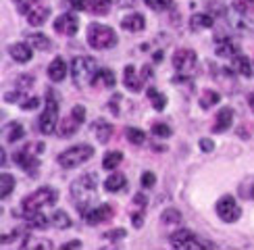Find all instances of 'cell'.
Wrapping results in <instances>:
<instances>
[{
	"mask_svg": "<svg viewBox=\"0 0 254 250\" xmlns=\"http://www.w3.org/2000/svg\"><path fill=\"white\" fill-rule=\"evenodd\" d=\"M55 202H57V190L50 186H44V188H40V190H36L34 194L25 196L23 200H21V208H17L15 215L25 217L29 213H38L40 208H44V206H52Z\"/></svg>",
	"mask_w": 254,
	"mask_h": 250,
	"instance_id": "cell-1",
	"label": "cell"
},
{
	"mask_svg": "<svg viewBox=\"0 0 254 250\" xmlns=\"http://www.w3.org/2000/svg\"><path fill=\"white\" fill-rule=\"evenodd\" d=\"M96 186H98V177L94 175V173H86V175H81L79 180H75L73 182V186H71V194H73V198H75V206L79 208V213L81 215H86L90 208H88V204H90V196L92 194H96Z\"/></svg>",
	"mask_w": 254,
	"mask_h": 250,
	"instance_id": "cell-2",
	"label": "cell"
},
{
	"mask_svg": "<svg viewBox=\"0 0 254 250\" xmlns=\"http://www.w3.org/2000/svg\"><path fill=\"white\" fill-rule=\"evenodd\" d=\"M44 152V142H29L21 150L13 154V161L29 175H38L40 169V154Z\"/></svg>",
	"mask_w": 254,
	"mask_h": 250,
	"instance_id": "cell-3",
	"label": "cell"
},
{
	"mask_svg": "<svg viewBox=\"0 0 254 250\" xmlns=\"http://www.w3.org/2000/svg\"><path fill=\"white\" fill-rule=\"evenodd\" d=\"M69 71H71L73 83L83 88V86H88V83L94 81V77H96V73H98V65L92 57H75L71 61Z\"/></svg>",
	"mask_w": 254,
	"mask_h": 250,
	"instance_id": "cell-4",
	"label": "cell"
},
{
	"mask_svg": "<svg viewBox=\"0 0 254 250\" xmlns=\"http://www.w3.org/2000/svg\"><path fill=\"white\" fill-rule=\"evenodd\" d=\"M117 34L115 29L109 25H102V23H90L88 25V44L94 50H109L113 46H117Z\"/></svg>",
	"mask_w": 254,
	"mask_h": 250,
	"instance_id": "cell-5",
	"label": "cell"
},
{
	"mask_svg": "<svg viewBox=\"0 0 254 250\" xmlns=\"http://www.w3.org/2000/svg\"><path fill=\"white\" fill-rule=\"evenodd\" d=\"M59 98H57V94L55 90H48L46 94V107H44V113L40 115V131L44 133V135H50V133H55L57 127H59Z\"/></svg>",
	"mask_w": 254,
	"mask_h": 250,
	"instance_id": "cell-6",
	"label": "cell"
},
{
	"mask_svg": "<svg viewBox=\"0 0 254 250\" xmlns=\"http://www.w3.org/2000/svg\"><path fill=\"white\" fill-rule=\"evenodd\" d=\"M92 156H94V148L90 144H77L59 154V165L63 169H75V167L88 163Z\"/></svg>",
	"mask_w": 254,
	"mask_h": 250,
	"instance_id": "cell-7",
	"label": "cell"
},
{
	"mask_svg": "<svg viewBox=\"0 0 254 250\" xmlns=\"http://www.w3.org/2000/svg\"><path fill=\"white\" fill-rule=\"evenodd\" d=\"M169 242H171L175 248H184V250H192V248H215L213 242L208 240H202L200 236H196L190 229H179V232H173L169 236Z\"/></svg>",
	"mask_w": 254,
	"mask_h": 250,
	"instance_id": "cell-8",
	"label": "cell"
},
{
	"mask_svg": "<svg viewBox=\"0 0 254 250\" xmlns=\"http://www.w3.org/2000/svg\"><path fill=\"white\" fill-rule=\"evenodd\" d=\"M215 211H217L221 221H225V223H236L242 217V206L238 204L236 198L229 196V194L219 198L217 204H215Z\"/></svg>",
	"mask_w": 254,
	"mask_h": 250,
	"instance_id": "cell-9",
	"label": "cell"
},
{
	"mask_svg": "<svg viewBox=\"0 0 254 250\" xmlns=\"http://www.w3.org/2000/svg\"><path fill=\"white\" fill-rule=\"evenodd\" d=\"M196 62H198L196 52L190 48H182L173 55V67L177 69V73H190L196 67Z\"/></svg>",
	"mask_w": 254,
	"mask_h": 250,
	"instance_id": "cell-10",
	"label": "cell"
},
{
	"mask_svg": "<svg viewBox=\"0 0 254 250\" xmlns=\"http://www.w3.org/2000/svg\"><path fill=\"white\" fill-rule=\"evenodd\" d=\"M77 29H79V19L77 15H73V13H63L55 19V31H59L61 36H75L77 34Z\"/></svg>",
	"mask_w": 254,
	"mask_h": 250,
	"instance_id": "cell-11",
	"label": "cell"
},
{
	"mask_svg": "<svg viewBox=\"0 0 254 250\" xmlns=\"http://www.w3.org/2000/svg\"><path fill=\"white\" fill-rule=\"evenodd\" d=\"M113 206L111 204H98V206H94L90 208V211L83 215V219H86V223L88 225H100L104 221H109V219L113 217Z\"/></svg>",
	"mask_w": 254,
	"mask_h": 250,
	"instance_id": "cell-12",
	"label": "cell"
},
{
	"mask_svg": "<svg viewBox=\"0 0 254 250\" xmlns=\"http://www.w3.org/2000/svg\"><path fill=\"white\" fill-rule=\"evenodd\" d=\"M215 42H217V46H215V52L219 57H225V59H234L236 55H240V46L236 44L234 40H231L229 36H223V34H219L215 36Z\"/></svg>",
	"mask_w": 254,
	"mask_h": 250,
	"instance_id": "cell-13",
	"label": "cell"
},
{
	"mask_svg": "<svg viewBox=\"0 0 254 250\" xmlns=\"http://www.w3.org/2000/svg\"><path fill=\"white\" fill-rule=\"evenodd\" d=\"M123 83H125V88L129 90V92L137 94V92L144 90V83H146V81L142 79V75H137V71H135L133 65H127V67L123 69Z\"/></svg>",
	"mask_w": 254,
	"mask_h": 250,
	"instance_id": "cell-14",
	"label": "cell"
},
{
	"mask_svg": "<svg viewBox=\"0 0 254 250\" xmlns=\"http://www.w3.org/2000/svg\"><path fill=\"white\" fill-rule=\"evenodd\" d=\"M231 123H234V109H221L217 115H215V123H213V133H223L231 127Z\"/></svg>",
	"mask_w": 254,
	"mask_h": 250,
	"instance_id": "cell-15",
	"label": "cell"
},
{
	"mask_svg": "<svg viewBox=\"0 0 254 250\" xmlns=\"http://www.w3.org/2000/svg\"><path fill=\"white\" fill-rule=\"evenodd\" d=\"M8 55L17 62H27V61H31V57H34V52H31L29 42H17V44L8 46Z\"/></svg>",
	"mask_w": 254,
	"mask_h": 250,
	"instance_id": "cell-16",
	"label": "cell"
},
{
	"mask_svg": "<svg viewBox=\"0 0 254 250\" xmlns=\"http://www.w3.org/2000/svg\"><path fill=\"white\" fill-rule=\"evenodd\" d=\"M67 73H69V67H67V62L63 61L61 57L50 61V65H48V77H50V81L59 83V81H63L67 77Z\"/></svg>",
	"mask_w": 254,
	"mask_h": 250,
	"instance_id": "cell-17",
	"label": "cell"
},
{
	"mask_svg": "<svg viewBox=\"0 0 254 250\" xmlns=\"http://www.w3.org/2000/svg\"><path fill=\"white\" fill-rule=\"evenodd\" d=\"M231 71L238 73V75H244V77H250L254 75V67H252V61L244 55H236L231 59Z\"/></svg>",
	"mask_w": 254,
	"mask_h": 250,
	"instance_id": "cell-18",
	"label": "cell"
},
{
	"mask_svg": "<svg viewBox=\"0 0 254 250\" xmlns=\"http://www.w3.org/2000/svg\"><path fill=\"white\" fill-rule=\"evenodd\" d=\"M79 121L73 117H65V119H61L59 121V127H57V133H59V138H71V135H75L77 129H79Z\"/></svg>",
	"mask_w": 254,
	"mask_h": 250,
	"instance_id": "cell-19",
	"label": "cell"
},
{
	"mask_svg": "<svg viewBox=\"0 0 254 250\" xmlns=\"http://www.w3.org/2000/svg\"><path fill=\"white\" fill-rule=\"evenodd\" d=\"M92 131H94V135H96V140H98L100 144H107V142L111 140V135H113L115 127H113V125H111L109 121L98 119L96 123L92 125Z\"/></svg>",
	"mask_w": 254,
	"mask_h": 250,
	"instance_id": "cell-20",
	"label": "cell"
},
{
	"mask_svg": "<svg viewBox=\"0 0 254 250\" xmlns=\"http://www.w3.org/2000/svg\"><path fill=\"white\" fill-rule=\"evenodd\" d=\"M215 25V15H208V13H198L190 19V27L194 31H204V29H210Z\"/></svg>",
	"mask_w": 254,
	"mask_h": 250,
	"instance_id": "cell-21",
	"label": "cell"
},
{
	"mask_svg": "<svg viewBox=\"0 0 254 250\" xmlns=\"http://www.w3.org/2000/svg\"><path fill=\"white\" fill-rule=\"evenodd\" d=\"M121 27L127 29V31H142L146 27V19L140 13H131V15L121 19Z\"/></svg>",
	"mask_w": 254,
	"mask_h": 250,
	"instance_id": "cell-22",
	"label": "cell"
},
{
	"mask_svg": "<svg viewBox=\"0 0 254 250\" xmlns=\"http://www.w3.org/2000/svg\"><path fill=\"white\" fill-rule=\"evenodd\" d=\"M50 17V8L48 6H36L34 10H29L27 13V23L29 25H34V27H40V25H44L46 23V19Z\"/></svg>",
	"mask_w": 254,
	"mask_h": 250,
	"instance_id": "cell-23",
	"label": "cell"
},
{
	"mask_svg": "<svg viewBox=\"0 0 254 250\" xmlns=\"http://www.w3.org/2000/svg\"><path fill=\"white\" fill-rule=\"evenodd\" d=\"M117 83V75L113 73V69H98L96 77H94L92 86H100V88H113Z\"/></svg>",
	"mask_w": 254,
	"mask_h": 250,
	"instance_id": "cell-24",
	"label": "cell"
},
{
	"mask_svg": "<svg viewBox=\"0 0 254 250\" xmlns=\"http://www.w3.org/2000/svg\"><path fill=\"white\" fill-rule=\"evenodd\" d=\"M125 186H127V180H125V175L119 173V171L111 173V175L107 177V182H104V188H107V192H113V194L125 190Z\"/></svg>",
	"mask_w": 254,
	"mask_h": 250,
	"instance_id": "cell-25",
	"label": "cell"
},
{
	"mask_svg": "<svg viewBox=\"0 0 254 250\" xmlns=\"http://www.w3.org/2000/svg\"><path fill=\"white\" fill-rule=\"evenodd\" d=\"M23 219H25V225H27L29 229H46V227L50 225V219L44 217V215H40V211H38V213H29V215H25Z\"/></svg>",
	"mask_w": 254,
	"mask_h": 250,
	"instance_id": "cell-26",
	"label": "cell"
},
{
	"mask_svg": "<svg viewBox=\"0 0 254 250\" xmlns=\"http://www.w3.org/2000/svg\"><path fill=\"white\" fill-rule=\"evenodd\" d=\"M27 42L31 44V48H36V50H50L52 48V40L44 34H29Z\"/></svg>",
	"mask_w": 254,
	"mask_h": 250,
	"instance_id": "cell-27",
	"label": "cell"
},
{
	"mask_svg": "<svg viewBox=\"0 0 254 250\" xmlns=\"http://www.w3.org/2000/svg\"><path fill=\"white\" fill-rule=\"evenodd\" d=\"M50 225H55L57 229H69L73 225V221H71V217L65 211H55L52 217H50Z\"/></svg>",
	"mask_w": 254,
	"mask_h": 250,
	"instance_id": "cell-28",
	"label": "cell"
},
{
	"mask_svg": "<svg viewBox=\"0 0 254 250\" xmlns=\"http://www.w3.org/2000/svg\"><path fill=\"white\" fill-rule=\"evenodd\" d=\"M121 161H123V152L121 150H111V152H107L104 154V159H102V167L104 169H117V167L121 165Z\"/></svg>",
	"mask_w": 254,
	"mask_h": 250,
	"instance_id": "cell-29",
	"label": "cell"
},
{
	"mask_svg": "<svg viewBox=\"0 0 254 250\" xmlns=\"http://www.w3.org/2000/svg\"><path fill=\"white\" fill-rule=\"evenodd\" d=\"M0 198L2 200H6V198L13 194V190H15V177L10 175V173H2V177H0Z\"/></svg>",
	"mask_w": 254,
	"mask_h": 250,
	"instance_id": "cell-30",
	"label": "cell"
},
{
	"mask_svg": "<svg viewBox=\"0 0 254 250\" xmlns=\"http://www.w3.org/2000/svg\"><path fill=\"white\" fill-rule=\"evenodd\" d=\"M146 94H148V98H150L152 109H154V111H163V109L167 107V96H165V94L158 92L156 88H148V90H146Z\"/></svg>",
	"mask_w": 254,
	"mask_h": 250,
	"instance_id": "cell-31",
	"label": "cell"
},
{
	"mask_svg": "<svg viewBox=\"0 0 254 250\" xmlns=\"http://www.w3.org/2000/svg\"><path fill=\"white\" fill-rule=\"evenodd\" d=\"M219 100H221V96H219V92H215V90H204L202 94H200V98H198V102H200V107L202 109L215 107Z\"/></svg>",
	"mask_w": 254,
	"mask_h": 250,
	"instance_id": "cell-32",
	"label": "cell"
},
{
	"mask_svg": "<svg viewBox=\"0 0 254 250\" xmlns=\"http://www.w3.org/2000/svg\"><path fill=\"white\" fill-rule=\"evenodd\" d=\"M4 133H6V142H19L25 135V129L21 123H10Z\"/></svg>",
	"mask_w": 254,
	"mask_h": 250,
	"instance_id": "cell-33",
	"label": "cell"
},
{
	"mask_svg": "<svg viewBox=\"0 0 254 250\" xmlns=\"http://www.w3.org/2000/svg\"><path fill=\"white\" fill-rule=\"evenodd\" d=\"M161 221H163V225H179L182 223V213H179L177 208H167L161 215Z\"/></svg>",
	"mask_w": 254,
	"mask_h": 250,
	"instance_id": "cell-34",
	"label": "cell"
},
{
	"mask_svg": "<svg viewBox=\"0 0 254 250\" xmlns=\"http://www.w3.org/2000/svg\"><path fill=\"white\" fill-rule=\"evenodd\" d=\"M125 135H127V142H131L133 146H142V144L146 142V133H144V129L127 127V129H125Z\"/></svg>",
	"mask_w": 254,
	"mask_h": 250,
	"instance_id": "cell-35",
	"label": "cell"
},
{
	"mask_svg": "<svg viewBox=\"0 0 254 250\" xmlns=\"http://www.w3.org/2000/svg\"><path fill=\"white\" fill-rule=\"evenodd\" d=\"M238 194L244 198V200H254V177H248V180L240 184Z\"/></svg>",
	"mask_w": 254,
	"mask_h": 250,
	"instance_id": "cell-36",
	"label": "cell"
},
{
	"mask_svg": "<svg viewBox=\"0 0 254 250\" xmlns=\"http://www.w3.org/2000/svg\"><path fill=\"white\" fill-rule=\"evenodd\" d=\"M113 6V0H92L90 2V13L94 15H107Z\"/></svg>",
	"mask_w": 254,
	"mask_h": 250,
	"instance_id": "cell-37",
	"label": "cell"
},
{
	"mask_svg": "<svg viewBox=\"0 0 254 250\" xmlns=\"http://www.w3.org/2000/svg\"><path fill=\"white\" fill-rule=\"evenodd\" d=\"M150 131H152V135H156V138H161V140H167L173 135V129L169 127L167 123H154Z\"/></svg>",
	"mask_w": 254,
	"mask_h": 250,
	"instance_id": "cell-38",
	"label": "cell"
},
{
	"mask_svg": "<svg viewBox=\"0 0 254 250\" xmlns=\"http://www.w3.org/2000/svg\"><path fill=\"white\" fill-rule=\"evenodd\" d=\"M231 4H234V8L240 15H248L254 8V0H231Z\"/></svg>",
	"mask_w": 254,
	"mask_h": 250,
	"instance_id": "cell-39",
	"label": "cell"
},
{
	"mask_svg": "<svg viewBox=\"0 0 254 250\" xmlns=\"http://www.w3.org/2000/svg\"><path fill=\"white\" fill-rule=\"evenodd\" d=\"M38 2L40 0H15V6H17V10L21 15H27L29 10H34L38 6Z\"/></svg>",
	"mask_w": 254,
	"mask_h": 250,
	"instance_id": "cell-40",
	"label": "cell"
},
{
	"mask_svg": "<svg viewBox=\"0 0 254 250\" xmlns=\"http://www.w3.org/2000/svg\"><path fill=\"white\" fill-rule=\"evenodd\" d=\"M92 0H63V4L71 10H90Z\"/></svg>",
	"mask_w": 254,
	"mask_h": 250,
	"instance_id": "cell-41",
	"label": "cell"
},
{
	"mask_svg": "<svg viewBox=\"0 0 254 250\" xmlns=\"http://www.w3.org/2000/svg\"><path fill=\"white\" fill-rule=\"evenodd\" d=\"M21 246H23V248H36V250L38 248H48V250L55 248V244H52L50 240H38V242H29V236L23 240V244H21Z\"/></svg>",
	"mask_w": 254,
	"mask_h": 250,
	"instance_id": "cell-42",
	"label": "cell"
},
{
	"mask_svg": "<svg viewBox=\"0 0 254 250\" xmlns=\"http://www.w3.org/2000/svg\"><path fill=\"white\" fill-rule=\"evenodd\" d=\"M152 10H169L173 6V0H144Z\"/></svg>",
	"mask_w": 254,
	"mask_h": 250,
	"instance_id": "cell-43",
	"label": "cell"
},
{
	"mask_svg": "<svg viewBox=\"0 0 254 250\" xmlns=\"http://www.w3.org/2000/svg\"><path fill=\"white\" fill-rule=\"evenodd\" d=\"M34 75H21L19 79H17V90H21V92H25V90H29V88H34Z\"/></svg>",
	"mask_w": 254,
	"mask_h": 250,
	"instance_id": "cell-44",
	"label": "cell"
},
{
	"mask_svg": "<svg viewBox=\"0 0 254 250\" xmlns=\"http://www.w3.org/2000/svg\"><path fill=\"white\" fill-rule=\"evenodd\" d=\"M140 184H142V188H146V190H150V188H154V186H156V175H154L152 171L142 173Z\"/></svg>",
	"mask_w": 254,
	"mask_h": 250,
	"instance_id": "cell-45",
	"label": "cell"
},
{
	"mask_svg": "<svg viewBox=\"0 0 254 250\" xmlns=\"http://www.w3.org/2000/svg\"><path fill=\"white\" fill-rule=\"evenodd\" d=\"M125 236H127L125 229L117 227V229H111V232H107V234H104L102 238H104V240H111V242H117V240H123Z\"/></svg>",
	"mask_w": 254,
	"mask_h": 250,
	"instance_id": "cell-46",
	"label": "cell"
},
{
	"mask_svg": "<svg viewBox=\"0 0 254 250\" xmlns=\"http://www.w3.org/2000/svg\"><path fill=\"white\" fill-rule=\"evenodd\" d=\"M19 107L23 109V111H34V109H38L40 107V98H27V100H21L19 102Z\"/></svg>",
	"mask_w": 254,
	"mask_h": 250,
	"instance_id": "cell-47",
	"label": "cell"
},
{
	"mask_svg": "<svg viewBox=\"0 0 254 250\" xmlns=\"http://www.w3.org/2000/svg\"><path fill=\"white\" fill-rule=\"evenodd\" d=\"M71 115H73V117H75L79 123H83V121H86V109H83L81 104H77V107H73Z\"/></svg>",
	"mask_w": 254,
	"mask_h": 250,
	"instance_id": "cell-48",
	"label": "cell"
},
{
	"mask_svg": "<svg viewBox=\"0 0 254 250\" xmlns=\"http://www.w3.org/2000/svg\"><path fill=\"white\" fill-rule=\"evenodd\" d=\"M131 225L135 229H140L144 225V211H137V213H131Z\"/></svg>",
	"mask_w": 254,
	"mask_h": 250,
	"instance_id": "cell-49",
	"label": "cell"
},
{
	"mask_svg": "<svg viewBox=\"0 0 254 250\" xmlns=\"http://www.w3.org/2000/svg\"><path fill=\"white\" fill-rule=\"evenodd\" d=\"M119 102H121V94H115L113 100H109V109H111L115 115H119Z\"/></svg>",
	"mask_w": 254,
	"mask_h": 250,
	"instance_id": "cell-50",
	"label": "cell"
},
{
	"mask_svg": "<svg viewBox=\"0 0 254 250\" xmlns=\"http://www.w3.org/2000/svg\"><path fill=\"white\" fill-rule=\"evenodd\" d=\"M200 150H202V152L215 150V142H213V140H208V138H202V140H200Z\"/></svg>",
	"mask_w": 254,
	"mask_h": 250,
	"instance_id": "cell-51",
	"label": "cell"
},
{
	"mask_svg": "<svg viewBox=\"0 0 254 250\" xmlns=\"http://www.w3.org/2000/svg\"><path fill=\"white\" fill-rule=\"evenodd\" d=\"M21 98H23V92H21V90H15V92H8V94H6V96H4V100H6V102H19Z\"/></svg>",
	"mask_w": 254,
	"mask_h": 250,
	"instance_id": "cell-52",
	"label": "cell"
},
{
	"mask_svg": "<svg viewBox=\"0 0 254 250\" xmlns=\"http://www.w3.org/2000/svg\"><path fill=\"white\" fill-rule=\"evenodd\" d=\"M140 75H142V79H144V81H150V79L154 77V71H152V67H150V65H146V67H142V69H140Z\"/></svg>",
	"mask_w": 254,
	"mask_h": 250,
	"instance_id": "cell-53",
	"label": "cell"
},
{
	"mask_svg": "<svg viewBox=\"0 0 254 250\" xmlns=\"http://www.w3.org/2000/svg\"><path fill=\"white\" fill-rule=\"evenodd\" d=\"M146 202H148V200H146V196H144V194H135V196H133V204H135V206L146 208Z\"/></svg>",
	"mask_w": 254,
	"mask_h": 250,
	"instance_id": "cell-54",
	"label": "cell"
},
{
	"mask_svg": "<svg viewBox=\"0 0 254 250\" xmlns=\"http://www.w3.org/2000/svg\"><path fill=\"white\" fill-rule=\"evenodd\" d=\"M79 246H81V242H79V240H71V242L63 244V248H65V250H69V248H79Z\"/></svg>",
	"mask_w": 254,
	"mask_h": 250,
	"instance_id": "cell-55",
	"label": "cell"
},
{
	"mask_svg": "<svg viewBox=\"0 0 254 250\" xmlns=\"http://www.w3.org/2000/svg\"><path fill=\"white\" fill-rule=\"evenodd\" d=\"M152 59H154L156 62H161V61L165 59V55H163V50H156V52H154V57H152Z\"/></svg>",
	"mask_w": 254,
	"mask_h": 250,
	"instance_id": "cell-56",
	"label": "cell"
},
{
	"mask_svg": "<svg viewBox=\"0 0 254 250\" xmlns=\"http://www.w3.org/2000/svg\"><path fill=\"white\" fill-rule=\"evenodd\" d=\"M248 104H250V111L254 113V92H252L250 96H248Z\"/></svg>",
	"mask_w": 254,
	"mask_h": 250,
	"instance_id": "cell-57",
	"label": "cell"
},
{
	"mask_svg": "<svg viewBox=\"0 0 254 250\" xmlns=\"http://www.w3.org/2000/svg\"><path fill=\"white\" fill-rule=\"evenodd\" d=\"M252 67H254V65H252Z\"/></svg>",
	"mask_w": 254,
	"mask_h": 250,
	"instance_id": "cell-58",
	"label": "cell"
}]
</instances>
